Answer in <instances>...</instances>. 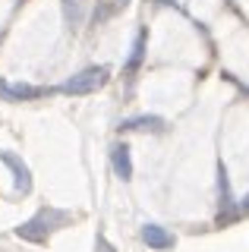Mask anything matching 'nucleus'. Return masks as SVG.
<instances>
[{"instance_id": "nucleus-1", "label": "nucleus", "mask_w": 249, "mask_h": 252, "mask_svg": "<svg viewBox=\"0 0 249 252\" xmlns=\"http://www.w3.org/2000/svg\"><path fill=\"white\" fill-rule=\"evenodd\" d=\"M69 220L66 211H54V208H44V211H38V215L32 220H26V224H19L16 227V236L19 240H29V243H44L48 236L57 230V227H63Z\"/></svg>"}, {"instance_id": "nucleus-5", "label": "nucleus", "mask_w": 249, "mask_h": 252, "mask_svg": "<svg viewBox=\"0 0 249 252\" xmlns=\"http://www.w3.org/2000/svg\"><path fill=\"white\" fill-rule=\"evenodd\" d=\"M111 164H114V173L120 180H129L133 177V158H129V145H123V142H117L111 148Z\"/></svg>"}, {"instance_id": "nucleus-9", "label": "nucleus", "mask_w": 249, "mask_h": 252, "mask_svg": "<svg viewBox=\"0 0 249 252\" xmlns=\"http://www.w3.org/2000/svg\"><path fill=\"white\" fill-rule=\"evenodd\" d=\"M63 6H66V19L79 22V0H63Z\"/></svg>"}, {"instance_id": "nucleus-3", "label": "nucleus", "mask_w": 249, "mask_h": 252, "mask_svg": "<svg viewBox=\"0 0 249 252\" xmlns=\"http://www.w3.org/2000/svg\"><path fill=\"white\" fill-rule=\"evenodd\" d=\"M48 89H38V85H22V82H6V79H0V98L6 101H35L41 98V94Z\"/></svg>"}, {"instance_id": "nucleus-4", "label": "nucleus", "mask_w": 249, "mask_h": 252, "mask_svg": "<svg viewBox=\"0 0 249 252\" xmlns=\"http://www.w3.org/2000/svg\"><path fill=\"white\" fill-rule=\"evenodd\" d=\"M0 161L6 164V167L13 170V180H16V192H32V173H29V167L19 161L13 152H0Z\"/></svg>"}, {"instance_id": "nucleus-2", "label": "nucleus", "mask_w": 249, "mask_h": 252, "mask_svg": "<svg viewBox=\"0 0 249 252\" xmlns=\"http://www.w3.org/2000/svg\"><path fill=\"white\" fill-rule=\"evenodd\" d=\"M107 79H111V69L107 66H89V69H82V73H76L73 79H66V82L60 85V92L63 94H92V92L104 89Z\"/></svg>"}, {"instance_id": "nucleus-8", "label": "nucleus", "mask_w": 249, "mask_h": 252, "mask_svg": "<svg viewBox=\"0 0 249 252\" xmlns=\"http://www.w3.org/2000/svg\"><path fill=\"white\" fill-rule=\"evenodd\" d=\"M142 51H145V35L139 32V35H136V44H133V54H129V60H126V69H136L139 63H142Z\"/></svg>"}, {"instance_id": "nucleus-10", "label": "nucleus", "mask_w": 249, "mask_h": 252, "mask_svg": "<svg viewBox=\"0 0 249 252\" xmlns=\"http://www.w3.org/2000/svg\"><path fill=\"white\" fill-rule=\"evenodd\" d=\"M240 211H249V195H246L243 202H240Z\"/></svg>"}, {"instance_id": "nucleus-7", "label": "nucleus", "mask_w": 249, "mask_h": 252, "mask_svg": "<svg viewBox=\"0 0 249 252\" xmlns=\"http://www.w3.org/2000/svg\"><path fill=\"white\" fill-rule=\"evenodd\" d=\"M120 129H155V132H161L164 129V120L161 117H129V120L120 123Z\"/></svg>"}, {"instance_id": "nucleus-6", "label": "nucleus", "mask_w": 249, "mask_h": 252, "mask_svg": "<svg viewBox=\"0 0 249 252\" xmlns=\"http://www.w3.org/2000/svg\"><path fill=\"white\" fill-rule=\"evenodd\" d=\"M142 243H149L152 249H170L174 246V233H167L164 227H158V224H145L142 227Z\"/></svg>"}]
</instances>
